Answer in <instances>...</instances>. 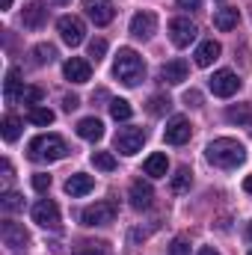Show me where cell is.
Returning <instances> with one entry per match:
<instances>
[{
    "instance_id": "cell-1",
    "label": "cell",
    "mask_w": 252,
    "mask_h": 255,
    "mask_svg": "<svg viewBox=\"0 0 252 255\" xmlns=\"http://www.w3.org/2000/svg\"><path fill=\"white\" fill-rule=\"evenodd\" d=\"M205 157H208V163H214L220 169H238L247 160V148L238 139H232V136H220V139L208 142Z\"/></svg>"
},
{
    "instance_id": "cell-2",
    "label": "cell",
    "mask_w": 252,
    "mask_h": 255,
    "mask_svg": "<svg viewBox=\"0 0 252 255\" xmlns=\"http://www.w3.org/2000/svg\"><path fill=\"white\" fill-rule=\"evenodd\" d=\"M65 154H68V145L57 133H39L27 145V157L36 160V163H54V160H63Z\"/></svg>"
},
{
    "instance_id": "cell-3",
    "label": "cell",
    "mask_w": 252,
    "mask_h": 255,
    "mask_svg": "<svg viewBox=\"0 0 252 255\" xmlns=\"http://www.w3.org/2000/svg\"><path fill=\"white\" fill-rule=\"evenodd\" d=\"M113 74L125 86H139L142 77H145V63H142V57L133 48H119L116 63H113Z\"/></svg>"
},
{
    "instance_id": "cell-4",
    "label": "cell",
    "mask_w": 252,
    "mask_h": 255,
    "mask_svg": "<svg viewBox=\"0 0 252 255\" xmlns=\"http://www.w3.org/2000/svg\"><path fill=\"white\" fill-rule=\"evenodd\" d=\"M57 30H60V39H63L68 48H77L86 39V27H83V21L77 15H63L57 21Z\"/></svg>"
},
{
    "instance_id": "cell-5",
    "label": "cell",
    "mask_w": 252,
    "mask_h": 255,
    "mask_svg": "<svg viewBox=\"0 0 252 255\" xmlns=\"http://www.w3.org/2000/svg\"><path fill=\"white\" fill-rule=\"evenodd\" d=\"M145 130L142 128H119V133H116V151L119 154H125V157H130V154H136L139 148H142V142H145Z\"/></svg>"
},
{
    "instance_id": "cell-6",
    "label": "cell",
    "mask_w": 252,
    "mask_h": 255,
    "mask_svg": "<svg viewBox=\"0 0 252 255\" xmlns=\"http://www.w3.org/2000/svg\"><path fill=\"white\" fill-rule=\"evenodd\" d=\"M80 220H83V226H107L116 220V205L113 202H95V205L80 211Z\"/></svg>"
},
{
    "instance_id": "cell-7",
    "label": "cell",
    "mask_w": 252,
    "mask_h": 255,
    "mask_svg": "<svg viewBox=\"0 0 252 255\" xmlns=\"http://www.w3.org/2000/svg\"><path fill=\"white\" fill-rule=\"evenodd\" d=\"M238 89H241V80H238L235 71H229V68L214 71V77H211V92H214L217 98H232Z\"/></svg>"
},
{
    "instance_id": "cell-8",
    "label": "cell",
    "mask_w": 252,
    "mask_h": 255,
    "mask_svg": "<svg viewBox=\"0 0 252 255\" xmlns=\"http://www.w3.org/2000/svg\"><path fill=\"white\" fill-rule=\"evenodd\" d=\"M33 223H39L42 229H60V208L51 199H39L33 205Z\"/></svg>"
},
{
    "instance_id": "cell-9",
    "label": "cell",
    "mask_w": 252,
    "mask_h": 255,
    "mask_svg": "<svg viewBox=\"0 0 252 255\" xmlns=\"http://www.w3.org/2000/svg\"><path fill=\"white\" fill-rule=\"evenodd\" d=\"M196 33L199 30L190 18H172L169 21V39H172L175 48H187L190 42H196Z\"/></svg>"
},
{
    "instance_id": "cell-10",
    "label": "cell",
    "mask_w": 252,
    "mask_h": 255,
    "mask_svg": "<svg viewBox=\"0 0 252 255\" xmlns=\"http://www.w3.org/2000/svg\"><path fill=\"white\" fill-rule=\"evenodd\" d=\"M154 33H157V15H154V12L142 9V12H136V15L130 18V36H136V39H151Z\"/></svg>"
},
{
    "instance_id": "cell-11",
    "label": "cell",
    "mask_w": 252,
    "mask_h": 255,
    "mask_svg": "<svg viewBox=\"0 0 252 255\" xmlns=\"http://www.w3.org/2000/svg\"><path fill=\"white\" fill-rule=\"evenodd\" d=\"M0 238H3V244L12 247V250H21V247L30 244L27 229H24L21 223H15V220H3V226H0Z\"/></svg>"
},
{
    "instance_id": "cell-12",
    "label": "cell",
    "mask_w": 252,
    "mask_h": 255,
    "mask_svg": "<svg viewBox=\"0 0 252 255\" xmlns=\"http://www.w3.org/2000/svg\"><path fill=\"white\" fill-rule=\"evenodd\" d=\"M190 133H193V125H190L184 116H172L169 122H166V130H163V139L166 142H172V145H184L190 139Z\"/></svg>"
},
{
    "instance_id": "cell-13",
    "label": "cell",
    "mask_w": 252,
    "mask_h": 255,
    "mask_svg": "<svg viewBox=\"0 0 252 255\" xmlns=\"http://www.w3.org/2000/svg\"><path fill=\"white\" fill-rule=\"evenodd\" d=\"M63 74H65V80H71V83H89L92 65H89V60H83V57H71V60H65Z\"/></svg>"
},
{
    "instance_id": "cell-14",
    "label": "cell",
    "mask_w": 252,
    "mask_h": 255,
    "mask_svg": "<svg viewBox=\"0 0 252 255\" xmlns=\"http://www.w3.org/2000/svg\"><path fill=\"white\" fill-rule=\"evenodd\" d=\"M86 15L95 27H107L116 18V6L107 3V0H92V3H86Z\"/></svg>"
},
{
    "instance_id": "cell-15",
    "label": "cell",
    "mask_w": 252,
    "mask_h": 255,
    "mask_svg": "<svg viewBox=\"0 0 252 255\" xmlns=\"http://www.w3.org/2000/svg\"><path fill=\"white\" fill-rule=\"evenodd\" d=\"M127 199H130V208H136V211H145V208H151L154 190H151V184H148V181L136 178V181L130 184V190H127Z\"/></svg>"
},
{
    "instance_id": "cell-16",
    "label": "cell",
    "mask_w": 252,
    "mask_h": 255,
    "mask_svg": "<svg viewBox=\"0 0 252 255\" xmlns=\"http://www.w3.org/2000/svg\"><path fill=\"white\" fill-rule=\"evenodd\" d=\"M24 80H21V71L18 68H9L6 71V80H3V98H6V104H15L18 98H24V92H27V86H21Z\"/></svg>"
},
{
    "instance_id": "cell-17",
    "label": "cell",
    "mask_w": 252,
    "mask_h": 255,
    "mask_svg": "<svg viewBox=\"0 0 252 255\" xmlns=\"http://www.w3.org/2000/svg\"><path fill=\"white\" fill-rule=\"evenodd\" d=\"M190 74V65L187 60H172V63H166L160 68V80L163 83H169V86H178V83H184Z\"/></svg>"
},
{
    "instance_id": "cell-18",
    "label": "cell",
    "mask_w": 252,
    "mask_h": 255,
    "mask_svg": "<svg viewBox=\"0 0 252 255\" xmlns=\"http://www.w3.org/2000/svg\"><path fill=\"white\" fill-rule=\"evenodd\" d=\"M92 187H95V178L86 175V172H74V175H68V181H65V193L74 196V199L92 193Z\"/></svg>"
},
{
    "instance_id": "cell-19",
    "label": "cell",
    "mask_w": 252,
    "mask_h": 255,
    "mask_svg": "<svg viewBox=\"0 0 252 255\" xmlns=\"http://www.w3.org/2000/svg\"><path fill=\"white\" fill-rule=\"evenodd\" d=\"M77 136H80V139H89V142H98V139L104 136V125H101V119H95V116L80 119V122H77Z\"/></svg>"
},
{
    "instance_id": "cell-20",
    "label": "cell",
    "mask_w": 252,
    "mask_h": 255,
    "mask_svg": "<svg viewBox=\"0 0 252 255\" xmlns=\"http://www.w3.org/2000/svg\"><path fill=\"white\" fill-rule=\"evenodd\" d=\"M45 18H48V6H45V3L33 0L30 6H24V27H30V30H39V27L45 24Z\"/></svg>"
},
{
    "instance_id": "cell-21",
    "label": "cell",
    "mask_w": 252,
    "mask_h": 255,
    "mask_svg": "<svg viewBox=\"0 0 252 255\" xmlns=\"http://www.w3.org/2000/svg\"><path fill=\"white\" fill-rule=\"evenodd\" d=\"M238 21H241V12H238L235 6H226V9H217V12H214V27H217V30H223V33L235 30V27H238Z\"/></svg>"
},
{
    "instance_id": "cell-22",
    "label": "cell",
    "mask_w": 252,
    "mask_h": 255,
    "mask_svg": "<svg viewBox=\"0 0 252 255\" xmlns=\"http://www.w3.org/2000/svg\"><path fill=\"white\" fill-rule=\"evenodd\" d=\"M220 42H214V39H208V42H202L199 48H196V65L199 68H208V65H214V60L220 57Z\"/></svg>"
},
{
    "instance_id": "cell-23",
    "label": "cell",
    "mask_w": 252,
    "mask_h": 255,
    "mask_svg": "<svg viewBox=\"0 0 252 255\" xmlns=\"http://www.w3.org/2000/svg\"><path fill=\"white\" fill-rule=\"evenodd\" d=\"M142 169H145V175H151V178H163V175H166V169H169V160H166V154H163V151H154V154H148V157H145Z\"/></svg>"
},
{
    "instance_id": "cell-24",
    "label": "cell",
    "mask_w": 252,
    "mask_h": 255,
    "mask_svg": "<svg viewBox=\"0 0 252 255\" xmlns=\"http://www.w3.org/2000/svg\"><path fill=\"white\" fill-rule=\"evenodd\" d=\"M226 119L238 128H250L252 125V104H232L226 110Z\"/></svg>"
},
{
    "instance_id": "cell-25",
    "label": "cell",
    "mask_w": 252,
    "mask_h": 255,
    "mask_svg": "<svg viewBox=\"0 0 252 255\" xmlns=\"http://www.w3.org/2000/svg\"><path fill=\"white\" fill-rule=\"evenodd\" d=\"M74 255H110V247L104 241H83V244H77Z\"/></svg>"
},
{
    "instance_id": "cell-26",
    "label": "cell",
    "mask_w": 252,
    "mask_h": 255,
    "mask_svg": "<svg viewBox=\"0 0 252 255\" xmlns=\"http://www.w3.org/2000/svg\"><path fill=\"white\" fill-rule=\"evenodd\" d=\"M110 116H113L116 122H127V119L133 116V107L127 104L125 98H113V101H110Z\"/></svg>"
},
{
    "instance_id": "cell-27",
    "label": "cell",
    "mask_w": 252,
    "mask_h": 255,
    "mask_svg": "<svg viewBox=\"0 0 252 255\" xmlns=\"http://www.w3.org/2000/svg\"><path fill=\"white\" fill-rule=\"evenodd\" d=\"M169 107H172V101H169L166 95H151L148 104H145L148 116H163V113H169Z\"/></svg>"
},
{
    "instance_id": "cell-28",
    "label": "cell",
    "mask_w": 252,
    "mask_h": 255,
    "mask_svg": "<svg viewBox=\"0 0 252 255\" xmlns=\"http://www.w3.org/2000/svg\"><path fill=\"white\" fill-rule=\"evenodd\" d=\"M27 119L33 122V125H42L48 128L57 116H54V110H48V107H30V113H27Z\"/></svg>"
},
{
    "instance_id": "cell-29",
    "label": "cell",
    "mask_w": 252,
    "mask_h": 255,
    "mask_svg": "<svg viewBox=\"0 0 252 255\" xmlns=\"http://www.w3.org/2000/svg\"><path fill=\"white\" fill-rule=\"evenodd\" d=\"M57 60V48L54 45H36L33 48V63L36 65H48Z\"/></svg>"
},
{
    "instance_id": "cell-30",
    "label": "cell",
    "mask_w": 252,
    "mask_h": 255,
    "mask_svg": "<svg viewBox=\"0 0 252 255\" xmlns=\"http://www.w3.org/2000/svg\"><path fill=\"white\" fill-rule=\"evenodd\" d=\"M190 184H193V172H190L187 166H181V169L172 175V193H184V190H190Z\"/></svg>"
},
{
    "instance_id": "cell-31",
    "label": "cell",
    "mask_w": 252,
    "mask_h": 255,
    "mask_svg": "<svg viewBox=\"0 0 252 255\" xmlns=\"http://www.w3.org/2000/svg\"><path fill=\"white\" fill-rule=\"evenodd\" d=\"M21 136V119L18 116H6L3 119V139L6 142H15Z\"/></svg>"
},
{
    "instance_id": "cell-32",
    "label": "cell",
    "mask_w": 252,
    "mask_h": 255,
    "mask_svg": "<svg viewBox=\"0 0 252 255\" xmlns=\"http://www.w3.org/2000/svg\"><path fill=\"white\" fill-rule=\"evenodd\" d=\"M92 163H95V169H104V172L116 169V157L110 151H92Z\"/></svg>"
},
{
    "instance_id": "cell-33",
    "label": "cell",
    "mask_w": 252,
    "mask_h": 255,
    "mask_svg": "<svg viewBox=\"0 0 252 255\" xmlns=\"http://www.w3.org/2000/svg\"><path fill=\"white\" fill-rule=\"evenodd\" d=\"M0 208H3L6 214H15V211H21V208H24V196H21V193H3Z\"/></svg>"
},
{
    "instance_id": "cell-34",
    "label": "cell",
    "mask_w": 252,
    "mask_h": 255,
    "mask_svg": "<svg viewBox=\"0 0 252 255\" xmlns=\"http://www.w3.org/2000/svg\"><path fill=\"white\" fill-rule=\"evenodd\" d=\"M104 54H107V42H104V39H92V42H89V60L101 63Z\"/></svg>"
},
{
    "instance_id": "cell-35",
    "label": "cell",
    "mask_w": 252,
    "mask_h": 255,
    "mask_svg": "<svg viewBox=\"0 0 252 255\" xmlns=\"http://www.w3.org/2000/svg\"><path fill=\"white\" fill-rule=\"evenodd\" d=\"M42 98H45V92H42L39 86H27V92H24V98H21V101H24V104L39 107V101H42Z\"/></svg>"
},
{
    "instance_id": "cell-36",
    "label": "cell",
    "mask_w": 252,
    "mask_h": 255,
    "mask_svg": "<svg viewBox=\"0 0 252 255\" xmlns=\"http://www.w3.org/2000/svg\"><path fill=\"white\" fill-rule=\"evenodd\" d=\"M33 187H36L39 193L51 190V175H45V172H36V175H33Z\"/></svg>"
},
{
    "instance_id": "cell-37",
    "label": "cell",
    "mask_w": 252,
    "mask_h": 255,
    "mask_svg": "<svg viewBox=\"0 0 252 255\" xmlns=\"http://www.w3.org/2000/svg\"><path fill=\"white\" fill-rule=\"evenodd\" d=\"M169 255H190V244L184 238H175L172 247H169Z\"/></svg>"
},
{
    "instance_id": "cell-38",
    "label": "cell",
    "mask_w": 252,
    "mask_h": 255,
    "mask_svg": "<svg viewBox=\"0 0 252 255\" xmlns=\"http://www.w3.org/2000/svg\"><path fill=\"white\" fill-rule=\"evenodd\" d=\"M184 104L187 107H202V92L199 89H187L184 92Z\"/></svg>"
},
{
    "instance_id": "cell-39",
    "label": "cell",
    "mask_w": 252,
    "mask_h": 255,
    "mask_svg": "<svg viewBox=\"0 0 252 255\" xmlns=\"http://www.w3.org/2000/svg\"><path fill=\"white\" fill-rule=\"evenodd\" d=\"M77 107H80V98H77V95H65L63 98V110L65 113H71V110H77Z\"/></svg>"
},
{
    "instance_id": "cell-40",
    "label": "cell",
    "mask_w": 252,
    "mask_h": 255,
    "mask_svg": "<svg viewBox=\"0 0 252 255\" xmlns=\"http://www.w3.org/2000/svg\"><path fill=\"white\" fill-rule=\"evenodd\" d=\"M175 3H178L181 9H199V6H202V0H175Z\"/></svg>"
},
{
    "instance_id": "cell-41",
    "label": "cell",
    "mask_w": 252,
    "mask_h": 255,
    "mask_svg": "<svg viewBox=\"0 0 252 255\" xmlns=\"http://www.w3.org/2000/svg\"><path fill=\"white\" fill-rule=\"evenodd\" d=\"M199 255H220V253H217L214 247H202V250H199Z\"/></svg>"
},
{
    "instance_id": "cell-42",
    "label": "cell",
    "mask_w": 252,
    "mask_h": 255,
    "mask_svg": "<svg viewBox=\"0 0 252 255\" xmlns=\"http://www.w3.org/2000/svg\"><path fill=\"white\" fill-rule=\"evenodd\" d=\"M244 190L252 193V175H247V178H244Z\"/></svg>"
},
{
    "instance_id": "cell-43",
    "label": "cell",
    "mask_w": 252,
    "mask_h": 255,
    "mask_svg": "<svg viewBox=\"0 0 252 255\" xmlns=\"http://www.w3.org/2000/svg\"><path fill=\"white\" fill-rule=\"evenodd\" d=\"M0 3H3V9H9V6H12V0H0Z\"/></svg>"
},
{
    "instance_id": "cell-44",
    "label": "cell",
    "mask_w": 252,
    "mask_h": 255,
    "mask_svg": "<svg viewBox=\"0 0 252 255\" xmlns=\"http://www.w3.org/2000/svg\"><path fill=\"white\" fill-rule=\"evenodd\" d=\"M247 238H250V241H252V223H250V226H247Z\"/></svg>"
},
{
    "instance_id": "cell-45",
    "label": "cell",
    "mask_w": 252,
    "mask_h": 255,
    "mask_svg": "<svg viewBox=\"0 0 252 255\" xmlns=\"http://www.w3.org/2000/svg\"><path fill=\"white\" fill-rule=\"evenodd\" d=\"M250 255H252V253H250Z\"/></svg>"
}]
</instances>
